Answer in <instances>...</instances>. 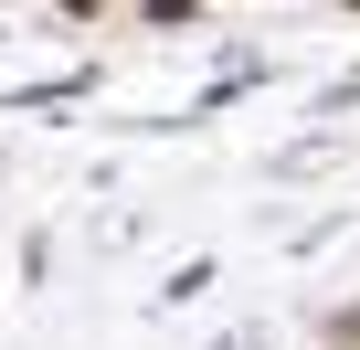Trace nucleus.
Segmentation results:
<instances>
[{
	"mask_svg": "<svg viewBox=\"0 0 360 350\" xmlns=\"http://www.w3.org/2000/svg\"><path fill=\"white\" fill-rule=\"evenodd\" d=\"M328 339H339V350H360V308H339V318H328Z\"/></svg>",
	"mask_w": 360,
	"mask_h": 350,
	"instance_id": "obj_1",
	"label": "nucleus"
}]
</instances>
